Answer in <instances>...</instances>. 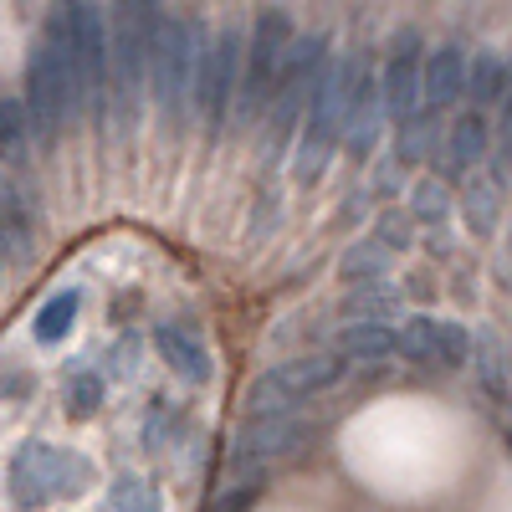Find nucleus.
Wrapping results in <instances>:
<instances>
[{"mask_svg": "<svg viewBox=\"0 0 512 512\" xmlns=\"http://www.w3.org/2000/svg\"><path fill=\"white\" fill-rule=\"evenodd\" d=\"M395 308H400V287H395V282L354 287V292L344 297V313H349V323H369V318L390 323V318H395Z\"/></svg>", "mask_w": 512, "mask_h": 512, "instance_id": "393cba45", "label": "nucleus"}, {"mask_svg": "<svg viewBox=\"0 0 512 512\" xmlns=\"http://www.w3.org/2000/svg\"><path fill=\"white\" fill-rule=\"evenodd\" d=\"M36 123L26 113V98H0V164H26Z\"/></svg>", "mask_w": 512, "mask_h": 512, "instance_id": "b1692460", "label": "nucleus"}, {"mask_svg": "<svg viewBox=\"0 0 512 512\" xmlns=\"http://www.w3.org/2000/svg\"><path fill=\"white\" fill-rule=\"evenodd\" d=\"M292 41H297L292 11L267 6V11L251 16V31H246V67H241V93H236L231 128H251V123L267 118L272 93H277V77H282L287 52H292Z\"/></svg>", "mask_w": 512, "mask_h": 512, "instance_id": "39448f33", "label": "nucleus"}, {"mask_svg": "<svg viewBox=\"0 0 512 512\" xmlns=\"http://www.w3.org/2000/svg\"><path fill=\"white\" fill-rule=\"evenodd\" d=\"M164 31L159 0H108V52H113V118L118 128H134L149 88L154 47Z\"/></svg>", "mask_w": 512, "mask_h": 512, "instance_id": "7ed1b4c3", "label": "nucleus"}, {"mask_svg": "<svg viewBox=\"0 0 512 512\" xmlns=\"http://www.w3.org/2000/svg\"><path fill=\"white\" fill-rule=\"evenodd\" d=\"M512 93V57H502L497 47L472 52V72H466V98H472L477 113L502 108V98Z\"/></svg>", "mask_w": 512, "mask_h": 512, "instance_id": "6ab92c4d", "label": "nucleus"}, {"mask_svg": "<svg viewBox=\"0 0 512 512\" xmlns=\"http://www.w3.org/2000/svg\"><path fill=\"white\" fill-rule=\"evenodd\" d=\"M425 31L420 26H400L384 47V72H379V98H384V118L390 123H405L425 108Z\"/></svg>", "mask_w": 512, "mask_h": 512, "instance_id": "9b49d317", "label": "nucleus"}, {"mask_svg": "<svg viewBox=\"0 0 512 512\" xmlns=\"http://www.w3.org/2000/svg\"><path fill=\"white\" fill-rule=\"evenodd\" d=\"M303 441H308V420H297V415H262V420H241L236 446H231V472L251 477V472H262V466H272L277 456L297 451Z\"/></svg>", "mask_w": 512, "mask_h": 512, "instance_id": "ddd939ff", "label": "nucleus"}, {"mask_svg": "<svg viewBox=\"0 0 512 512\" xmlns=\"http://www.w3.org/2000/svg\"><path fill=\"white\" fill-rule=\"evenodd\" d=\"M374 72V47H354V52H338L333 67L323 72L318 93H313V108H308V123L297 134V149H292V180L297 185H318L328 175V164L344 144V123H349V108L364 88V77Z\"/></svg>", "mask_w": 512, "mask_h": 512, "instance_id": "f257e3e1", "label": "nucleus"}, {"mask_svg": "<svg viewBox=\"0 0 512 512\" xmlns=\"http://www.w3.org/2000/svg\"><path fill=\"white\" fill-rule=\"evenodd\" d=\"M26 113H31L41 139L67 134V128L77 123V113H88V108H82V82H77L67 52L57 47L52 36H41L31 47V62H26Z\"/></svg>", "mask_w": 512, "mask_h": 512, "instance_id": "1a4fd4ad", "label": "nucleus"}, {"mask_svg": "<svg viewBox=\"0 0 512 512\" xmlns=\"http://www.w3.org/2000/svg\"><path fill=\"white\" fill-rule=\"evenodd\" d=\"M390 267H395V256L384 251L374 236L344 246V256H338V282H344L349 292L354 287H374V282H390Z\"/></svg>", "mask_w": 512, "mask_h": 512, "instance_id": "412c9836", "label": "nucleus"}, {"mask_svg": "<svg viewBox=\"0 0 512 512\" xmlns=\"http://www.w3.org/2000/svg\"><path fill=\"white\" fill-rule=\"evenodd\" d=\"M492 123H487V113H477V108H466L451 128H446V144H441V159H436V169L446 180H461L466 185V175L492 154Z\"/></svg>", "mask_w": 512, "mask_h": 512, "instance_id": "4468645a", "label": "nucleus"}, {"mask_svg": "<svg viewBox=\"0 0 512 512\" xmlns=\"http://www.w3.org/2000/svg\"><path fill=\"white\" fill-rule=\"evenodd\" d=\"M349 374V364L338 354H297L272 364L267 374L251 379L246 390V420H262V415H297V405H308L328 390H338V379Z\"/></svg>", "mask_w": 512, "mask_h": 512, "instance_id": "6e6552de", "label": "nucleus"}, {"mask_svg": "<svg viewBox=\"0 0 512 512\" xmlns=\"http://www.w3.org/2000/svg\"><path fill=\"white\" fill-rule=\"evenodd\" d=\"M507 175H512V93L497 108V139H492V180L507 185Z\"/></svg>", "mask_w": 512, "mask_h": 512, "instance_id": "7c9ffc66", "label": "nucleus"}, {"mask_svg": "<svg viewBox=\"0 0 512 512\" xmlns=\"http://www.w3.org/2000/svg\"><path fill=\"white\" fill-rule=\"evenodd\" d=\"M472 364H477V374H482V384H487V395H507L512 390V379H507V344L492 333V328H482L477 333V349H472Z\"/></svg>", "mask_w": 512, "mask_h": 512, "instance_id": "a878e982", "label": "nucleus"}, {"mask_svg": "<svg viewBox=\"0 0 512 512\" xmlns=\"http://www.w3.org/2000/svg\"><path fill=\"white\" fill-rule=\"evenodd\" d=\"M154 344H159V359L175 369L185 384H210V354H205V344H200V333L195 328H185V323H164L159 333H154Z\"/></svg>", "mask_w": 512, "mask_h": 512, "instance_id": "a211bd4d", "label": "nucleus"}, {"mask_svg": "<svg viewBox=\"0 0 512 512\" xmlns=\"http://www.w3.org/2000/svg\"><path fill=\"white\" fill-rule=\"evenodd\" d=\"M384 251H390V256H400V251H410L415 246V216H410V210H379V216H374V231H369Z\"/></svg>", "mask_w": 512, "mask_h": 512, "instance_id": "cd10ccee", "label": "nucleus"}, {"mask_svg": "<svg viewBox=\"0 0 512 512\" xmlns=\"http://www.w3.org/2000/svg\"><path fill=\"white\" fill-rule=\"evenodd\" d=\"M333 354L344 359V364H379V359H395L400 354V328L395 323H379V318H369V323H344L333 333Z\"/></svg>", "mask_w": 512, "mask_h": 512, "instance_id": "dca6fc26", "label": "nucleus"}, {"mask_svg": "<svg viewBox=\"0 0 512 512\" xmlns=\"http://www.w3.org/2000/svg\"><path fill=\"white\" fill-rule=\"evenodd\" d=\"M333 36L328 31H297L292 52H287V67L277 77V93H272V108L262 118V159L267 164H282L297 144V134H303L308 123V108H313V93L323 72L333 67Z\"/></svg>", "mask_w": 512, "mask_h": 512, "instance_id": "20e7f679", "label": "nucleus"}, {"mask_svg": "<svg viewBox=\"0 0 512 512\" xmlns=\"http://www.w3.org/2000/svg\"><path fill=\"white\" fill-rule=\"evenodd\" d=\"M77 308H82V292H57V297H47V303H41V313H36V323H31V333L41 338V344H62V338L72 333V323H77Z\"/></svg>", "mask_w": 512, "mask_h": 512, "instance_id": "bb28decb", "label": "nucleus"}, {"mask_svg": "<svg viewBox=\"0 0 512 512\" xmlns=\"http://www.w3.org/2000/svg\"><path fill=\"white\" fill-rule=\"evenodd\" d=\"M410 216L420 231H431L436 246H446V226L456 216V205H451V190L441 180H410Z\"/></svg>", "mask_w": 512, "mask_h": 512, "instance_id": "5701e85b", "label": "nucleus"}, {"mask_svg": "<svg viewBox=\"0 0 512 512\" xmlns=\"http://www.w3.org/2000/svg\"><path fill=\"white\" fill-rule=\"evenodd\" d=\"M200 52L205 36L195 16H164L159 47H154V67H149V98L159 108V128H185V118L195 113V72H200Z\"/></svg>", "mask_w": 512, "mask_h": 512, "instance_id": "423d86ee", "label": "nucleus"}, {"mask_svg": "<svg viewBox=\"0 0 512 512\" xmlns=\"http://www.w3.org/2000/svg\"><path fill=\"white\" fill-rule=\"evenodd\" d=\"M369 185H349V195H344V205H338V226H354L364 210H369Z\"/></svg>", "mask_w": 512, "mask_h": 512, "instance_id": "72a5a7b5", "label": "nucleus"}, {"mask_svg": "<svg viewBox=\"0 0 512 512\" xmlns=\"http://www.w3.org/2000/svg\"><path fill=\"white\" fill-rule=\"evenodd\" d=\"M108 512H159V497L144 477H118L108 492Z\"/></svg>", "mask_w": 512, "mask_h": 512, "instance_id": "c756f323", "label": "nucleus"}, {"mask_svg": "<svg viewBox=\"0 0 512 512\" xmlns=\"http://www.w3.org/2000/svg\"><path fill=\"white\" fill-rule=\"evenodd\" d=\"M31 236H36V210H31V195L16 175L0 169V251L11 256H26L31 251Z\"/></svg>", "mask_w": 512, "mask_h": 512, "instance_id": "f3484780", "label": "nucleus"}, {"mask_svg": "<svg viewBox=\"0 0 512 512\" xmlns=\"http://www.w3.org/2000/svg\"><path fill=\"white\" fill-rule=\"evenodd\" d=\"M466 72H472V52L461 47V41H441L431 47L425 57V108L431 113H451L461 98H466Z\"/></svg>", "mask_w": 512, "mask_h": 512, "instance_id": "2eb2a0df", "label": "nucleus"}, {"mask_svg": "<svg viewBox=\"0 0 512 512\" xmlns=\"http://www.w3.org/2000/svg\"><path fill=\"white\" fill-rule=\"evenodd\" d=\"M461 221L472 226V236H492L502 226V185L492 175H466V185H461Z\"/></svg>", "mask_w": 512, "mask_h": 512, "instance_id": "4be33fe9", "label": "nucleus"}, {"mask_svg": "<svg viewBox=\"0 0 512 512\" xmlns=\"http://www.w3.org/2000/svg\"><path fill=\"white\" fill-rule=\"evenodd\" d=\"M364 185H369V195H374V200H390V195L410 190V180H405V164H400L395 154H384V159L369 169V180H364Z\"/></svg>", "mask_w": 512, "mask_h": 512, "instance_id": "2f4dec72", "label": "nucleus"}, {"mask_svg": "<svg viewBox=\"0 0 512 512\" xmlns=\"http://www.w3.org/2000/svg\"><path fill=\"white\" fill-rule=\"evenodd\" d=\"M246 31L241 21H226L221 31L205 36L200 52V72H195V118L205 123L210 139H221L236 113V93H241V67H246Z\"/></svg>", "mask_w": 512, "mask_h": 512, "instance_id": "0eeeda50", "label": "nucleus"}, {"mask_svg": "<svg viewBox=\"0 0 512 512\" xmlns=\"http://www.w3.org/2000/svg\"><path fill=\"white\" fill-rule=\"evenodd\" d=\"M384 123H390V118H384V108H374V113H369V118L354 128V134L344 139L354 164H369V159H374V149H379V134H384Z\"/></svg>", "mask_w": 512, "mask_h": 512, "instance_id": "473e14b6", "label": "nucleus"}, {"mask_svg": "<svg viewBox=\"0 0 512 512\" xmlns=\"http://www.w3.org/2000/svg\"><path fill=\"white\" fill-rule=\"evenodd\" d=\"M57 47L67 52L77 82H82V108L93 113V123H108L113 113V52H108V11L98 0H52L47 31Z\"/></svg>", "mask_w": 512, "mask_h": 512, "instance_id": "f03ea898", "label": "nucleus"}, {"mask_svg": "<svg viewBox=\"0 0 512 512\" xmlns=\"http://www.w3.org/2000/svg\"><path fill=\"white\" fill-rule=\"evenodd\" d=\"M88 482H93V466L77 451H62V446H47V441H26L11 461V497L21 507L77 497Z\"/></svg>", "mask_w": 512, "mask_h": 512, "instance_id": "9d476101", "label": "nucleus"}, {"mask_svg": "<svg viewBox=\"0 0 512 512\" xmlns=\"http://www.w3.org/2000/svg\"><path fill=\"white\" fill-rule=\"evenodd\" d=\"M472 349H477V333L456 318L420 313L400 328V359L425 364V369H461V364H472Z\"/></svg>", "mask_w": 512, "mask_h": 512, "instance_id": "f8f14e48", "label": "nucleus"}, {"mask_svg": "<svg viewBox=\"0 0 512 512\" xmlns=\"http://www.w3.org/2000/svg\"><path fill=\"white\" fill-rule=\"evenodd\" d=\"M441 144H446V123H441V113H431V108H420L415 118H405V123H395V159L410 169V164H436L441 159Z\"/></svg>", "mask_w": 512, "mask_h": 512, "instance_id": "aec40b11", "label": "nucleus"}, {"mask_svg": "<svg viewBox=\"0 0 512 512\" xmlns=\"http://www.w3.org/2000/svg\"><path fill=\"white\" fill-rule=\"evenodd\" d=\"M103 405V379L93 369H72L67 374V415L72 420H88Z\"/></svg>", "mask_w": 512, "mask_h": 512, "instance_id": "c85d7f7f", "label": "nucleus"}]
</instances>
